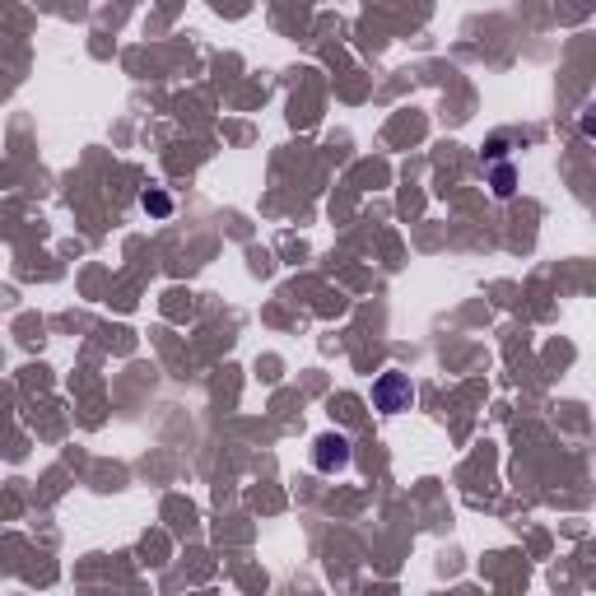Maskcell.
Here are the masks:
<instances>
[{
    "label": "cell",
    "instance_id": "obj_3",
    "mask_svg": "<svg viewBox=\"0 0 596 596\" xmlns=\"http://www.w3.org/2000/svg\"><path fill=\"white\" fill-rule=\"evenodd\" d=\"M513 192H518V177H513V168L503 163V168L494 173V196H513Z\"/></svg>",
    "mask_w": 596,
    "mask_h": 596
},
{
    "label": "cell",
    "instance_id": "obj_5",
    "mask_svg": "<svg viewBox=\"0 0 596 596\" xmlns=\"http://www.w3.org/2000/svg\"><path fill=\"white\" fill-rule=\"evenodd\" d=\"M508 154V140H489V145H484V158H503Z\"/></svg>",
    "mask_w": 596,
    "mask_h": 596
},
{
    "label": "cell",
    "instance_id": "obj_2",
    "mask_svg": "<svg viewBox=\"0 0 596 596\" xmlns=\"http://www.w3.org/2000/svg\"><path fill=\"white\" fill-rule=\"evenodd\" d=\"M312 466L322 475L345 471V466H349V438H345V433H322L317 448H312Z\"/></svg>",
    "mask_w": 596,
    "mask_h": 596
},
{
    "label": "cell",
    "instance_id": "obj_1",
    "mask_svg": "<svg viewBox=\"0 0 596 596\" xmlns=\"http://www.w3.org/2000/svg\"><path fill=\"white\" fill-rule=\"evenodd\" d=\"M410 396H415V387H410V378H405V373H382V378L373 382V405H378L382 415L410 410Z\"/></svg>",
    "mask_w": 596,
    "mask_h": 596
},
{
    "label": "cell",
    "instance_id": "obj_4",
    "mask_svg": "<svg viewBox=\"0 0 596 596\" xmlns=\"http://www.w3.org/2000/svg\"><path fill=\"white\" fill-rule=\"evenodd\" d=\"M140 205H145L149 214H168V210H173V201H168L163 192H145V196H140Z\"/></svg>",
    "mask_w": 596,
    "mask_h": 596
}]
</instances>
